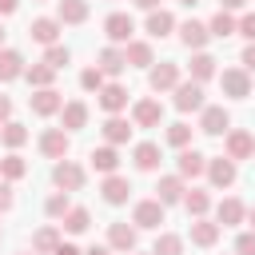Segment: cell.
Segmentation results:
<instances>
[{"label":"cell","instance_id":"2e32d148","mask_svg":"<svg viewBox=\"0 0 255 255\" xmlns=\"http://www.w3.org/2000/svg\"><path fill=\"white\" fill-rule=\"evenodd\" d=\"M131 120H135V128H159L163 124V104L159 100H135Z\"/></svg>","mask_w":255,"mask_h":255},{"label":"cell","instance_id":"cb8c5ba5","mask_svg":"<svg viewBox=\"0 0 255 255\" xmlns=\"http://www.w3.org/2000/svg\"><path fill=\"white\" fill-rule=\"evenodd\" d=\"M159 159H163V155H159V143H151V139H143V143L131 147V163H135L139 171H155Z\"/></svg>","mask_w":255,"mask_h":255},{"label":"cell","instance_id":"7a4b0ae2","mask_svg":"<svg viewBox=\"0 0 255 255\" xmlns=\"http://www.w3.org/2000/svg\"><path fill=\"white\" fill-rule=\"evenodd\" d=\"M199 131H203V135H227V131H231V112H227L223 104H207V108L199 112Z\"/></svg>","mask_w":255,"mask_h":255},{"label":"cell","instance_id":"e575fe53","mask_svg":"<svg viewBox=\"0 0 255 255\" xmlns=\"http://www.w3.org/2000/svg\"><path fill=\"white\" fill-rule=\"evenodd\" d=\"M24 80H28V84H32L36 92H40V88H52V80H56V68H48L44 60H40V64H28Z\"/></svg>","mask_w":255,"mask_h":255},{"label":"cell","instance_id":"8d00e7d4","mask_svg":"<svg viewBox=\"0 0 255 255\" xmlns=\"http://www.w3.org/2000/svg\"><path fill=\"white\" fill-rule=\"evenodd\" d=\"M0 175H4L8 183H16V179H24V175H28V163H24V155H16V151H8V155L0 159Z\"/></svg>","mask_w":255,"mask_h":255},{"label":"cell","instance_id":"60d3db41","mask_svg":"<svg viewBox=\"0 0 255 255\" xmlns=\"http://www.w3.org/2000/svg\"><path fill=\"white\" fill-rule=\"evenodd\" d=\"M44 211H48L52 219H64V215L72 211V199H68V191H52V195L44 199Z\"/></svg>","mask_w":255,"mask_h":255},{"label":"cell","instance_id":"30bf717a","mask_svg":"<svg viewBox=\"0 0 255 255\" xmlns=\"http://www.w3.org/2000/svg\"><path fill=\"white\" fill-rule=\"evenodd\" d=\"M60 20L56 16H36L32 24H28V36L36 40V44H44V48H52V44H60Z\"/></svg>","mask_w":255,"mask_h":255},{"label":"cell","instance_id":"7dc6e473","mask_svg":"<svg viewBox=\"0 0 255 255\" xmlns=\"http://www.w3.org/2000/svg\"><path fill=\"white\" fill-rule=\"evenodd\" d=\"M8 120H12V100H8V96H0V128H4Z\"/></svg>","mask_w":255,"mask_h":255},{"label":"cell","instance_id":"836d02e7","mask_svg":"<svg viewBox=\"0 0 255 255\" xmlns=\"http://www.w3.org/2000/svg\"><path fill=\"white\" fill-rule=\"evenodd\" d=\"M183 207H187V215H191V219H203V215H207V207H211V195H207L203 187H191V191L183 195Z\"/></svg>","mask_w":255,"mask_h":255},{"label":"cell","instance_id":"7402d4cb","mask_svg":"<svg viewBox=\"0 0 255 255\" xmlns=\"http://www.w3.org/2000/svg\"><path fill=\"white\" fill-rule=\"evenodd\" d=\"M243 219H247V207H243L235 195L219 199V207H215V223H219V227H235V223H243Z\"/></svg>","mask_w":255,"mask_h":255},{"label":"cell","instance_id":"44dd1931","mask_svg":"<svg viewBox=\"0 0 255 255\" xmlns=\"http://www.w3.org/2000/svg\"><path fill=\"white\" fill-rule=\"evenodd\" d=\"M92 171H100V175H116L120 171V151L112 147V143H104V147H92Z\"/></svg>","mask_w":255,"mask_h":255},{"label":"cell","instance_id":"bcb514c9","mask_svg":"<svg viewBox=\"0 0 255 255\" xmlns=\"http://www.w3.org/2000/svg\"><path fill=\"white\" fill-rule=\"evenodd\" d=\"M12 203H16V195H12V183H0V215H4V211H12Z\"/></svg>","mask_w":255,"mask_h":255},{"label":"cell","instance_id":"f907efd6","mask_svg":"<svg viewBox=\"0 0 255 255\" xmlns=\"http://www.w3.org/2000/svg\"><path fill=\"white\" fill-rule=\"evenodd\" d=\"M219 8L223 12H239V8H247V0H219Z\"/></svg>","mask_w":255,"mask_h":255},{"label":"cell","instance_id":"603a6c76","mask_svg":"<svg viewBox=\"0 0 255 255\" xmlns=\"http://www.w3.org/2000/svg\"><path fill=\"white\" fill-rule=\"evenodd\" d=\"M96 68L104 72V76H120L124 68H128V56H124V48H116V44H108L100 56H96Z\"/></svg>","mask_w":255,"mask_h":255},{"label":"cell","instance_id":"ffe728a7","mask_svg":"<svg viewBox=\"0 0 255 255\" xmlns=\"http://www.w3.org/2000/svg\"><path fill=\"white\" fill-rule=\"evenodd\" d=\"M179 40H183L191 52H203L207 40H211V32H207V24H199V20H183V24H179Z\"/></svg>","mask_w":255,"mask_h":255},{"label":"cell","instance_id":"f1b7e54d","mask_svg":"<svg viewBox=\"0 0 255 255\" xmlns=\"http://www.w3.org/2000/svg\"><path fill=\"white\" fill-rule=\"evenodd\" d=\"M124 56H128V68H151V64H155V52H151L147 40H131V44L124 48Z\"/></svg>","mask_w":255,"mask_h":255},{"label":"cell","instance_id":"5bb4252c","mask_svg":"<svg viewBox=\"0 0 255 255\" xmlns=\"http://www.w3.org/2000/svg\"><path fill=\"white\" fill-rule=\"evenodd\" d=\"M203 171H207V155H203V151L183 147V151L175 155V175H179V179H195V175H203Z\"/></svg>","mask_w":255,"mask_h":255},{"label":"cell","instance_id":"83f0119b","mask_svg":"<svg viewBox=\"0 0 255 255\" xmlns=\"http://www.w3.org/2000/svg\"><path fill=\"white\" fill-rule=\"evenodd\" d=\"M56 20L60 24H84L88 20V0H56Z\"/></svg>","mask_w":255,"mask_h":255},{"label":"cell","instance_id":"5b68a950","mask_svg":"<svg viewBox=\"0 0 255 255\" xmlns=\"http://www.w3.org/2000/svg\"><path fill=\"white\" fill-rule=\"evenodd\" d=\"M131 32H135V20H131L128 12H112V16L104 20V36H108L116 48H120V44L128 48V44H131Z\"/></svg>","mask_w":255,"mask_h":255},{"label":"cell","instance_id":"680465c9","mask_svg":"<svg viewBox=\"0 0 255 255\" xmlns=\"http://www.w3.org/2000/svg\"><path fill=\"white\" fill-rule=\"evenodd\" d=\"M131 255H143V251H131ZM147 255H151V251H147Z\"/></svg>","mask_w":255,"mask_h":255},{"label":"cell","instance_id":"ac0fdd59","mask_svg":"<svg viewBox=\"0 0 255 255\" xmlns=\"http://www.w3.org/2000/svg\"><path fill=\"white\" fill-rule=\"evenodd\" d=\"M183 195H187V187H183V179H179V175H159V183H155V199H159L163 207L183 203Z\"/></svg>","mask_w":255,"mask_h":255},{"label":"cell","instance_id":"7c38bea8","mask_svg":"<svg viewBox=\"0 0 255 255\" xmlns=\"http://www.w3.org/2000/svg\"><path fill=\"white\" fill-rule=\"evenodd\" d=\"M175 108H179V112H203V108H207V104H203V84L179 80V88H175Z\"/></svg>","mask_w":255,"mask_h":255},{"label":"cell","instance_id":"b9f144b4","mask_svg":"<svg viewBox=\"0 0 255 255\" xmlns=\"http://www.w3.org/2000/svg\"><path fill=\"white\" fill-rule=\"evenodd\" d=\"M44 64L60 72V68H68V64H72V52H68L64 44H52V48H44Z\"/></svg>","mask_w":255,"mask_h":255},{"label":"cell","instance_id":"4fadbf2b","mask_svg":"<svg viewBox=\"0 0 255 255\" xmlns=\"http://www.w3.org/2000/svg\"><path fill=\"white\" fill-rule=\"evenodd\" d=\"M28 108H32L36 116H60V112H64V96H60L56 88H40V92L28 96Z\"/></svg>","mask_w":255,"mask_h":255},{"label":"cell","instance_id":"94428289","mask_svg":"<svg viewBox=\"0 0 255 255\" xmlns=\"http://www.w3.org/2000/svg\"><path fill=\"white\" fill-rule=\"evenodd\" d=\"M0 235H4V227H0Z\"/></svg>","mask_w":255,"mask_h":255},{"label":"cell","instance_id":"277c9868","mask_svg":"<svg viewBox=\"0 0 255 255\" xmlns=\"http://www.w3.org/2000/svg\"><path fill=\"white\" fill-rule=\"evenodd\" d=\"M223 155L235 159V163H239V159H251V155H255V135L243 131V128H231L227 139H223Z\"/></svg>","mask_w":255,"mask_h":255},{"label":"cell","instance_id":"52a82bcc","mask_svg":"<svg viewBox=\"0 0 255 255\" xmlns=\"http://www.w3.org/2000/svg\"><path fill=\"white\" fill-rule=\"evenodd\" d=\"M52 183H56L60 191H80V187H84V167L72 163V159H60V163L52 167Z\"/></svg>","mask_w":255,"mask_h":255},{"label":"cell","instance_id":"d590c367","mask_svg":"<svg viewBox=\"0 0 255 255\" xmlns=\"http://www.w3.org/2000/svg\"><path fill=\"white\" fill-rule=\"evenodd\" d=\"M0 143H4V147H12V151H16V147H24V143H28V128H24V124H16V120H8V124L0 128Z\"/></svg>","mask_w":255,"mask_h":255},{"label":"cell","instance_id":"681fc988","mask_svg":"<svg viewBox=\"0 0 255 255\" xmlns=\"http://www.w3.org/2000/svg\"><path fill=\"white\" fill-rule=\"evenodd\" d=\"M52 255H84V251H80V247H76V243H60V247H56V251H52Z\"/></svg>","mask_w":255,"mask_h":255},{"label":"cell","instance_id":"c3c4849f","mask_svg":"<svg viewBox=\"0 0 255 255\" xmlns=\"http://www.w3.org/2000/svg\"><path fill=\"white\" fill-rule=\"evenodd\" d=\"M243 72H255V44L243 48Z\"/></svg>","mask_w":255,"mask_h":255},{"label":"cell","instance_id":"db71d44e","mask_svg":"<svg viewBox=\"0 0 255 255\" xmlns=\"http://www.w3.org/2000/svg\"><path fill=\"white\" fill-rule=\"evenodd\" d=\"M131 4H135V8H143V12H155V8H159V0H131Z\"/></svg>","mask_w":255,"mask_h":255},{"label":"cell","instance_id":"4316f807","mask_svg":"<svg viewBox=\"0 0 255 255\" xmlns=\"http://www.w3.org/2000/svg\"><path fill=\"white\" fill-rule=\"evenodd\" d=\"M60 124H64V131H80L88 124V104L84 100H68L64 112H60Z\"/></svg>","mask_w":255,"mask_h":255},{"label":"cell","instance_id":"d6a6232c","mask_svg":"<svg viewBox=\"0 0 255 255\" xmlns=\"http://www.w3.org/2000/svg\"><path fill=\"white\" fill-rule=\"evenodd\" d=\"M60 243H64V239H60V227H40V231L32 235V251H36V255H52Z\"/></svg>","mask_w":255,"mask_h":255},{"label":"cell","instance_id":"11a10c76","mask_svg":"<svg viewBox=\"0 0 255 255\" xmlns=\"http://www.w3.org/2000/svg\"><path fill=\"white\" fill-rule=\"evenodd\" d=\"M247 223H251V231H255V207H247Z\"/></svg>","mask_w":255,"mask_h":255},{"label":"cell","instance_id":"91938a15","mask_svg":"<svg viewBox=\"0 0 255 255\" xmlns=\"http://www.w3.org/2000/svg\"><path fill=\"white\" fill-rule=\"evenodd\" d=\"M20 255H36V251H20Z\"/></svg>","mask_w":255,"mask_h":255},{"label":"cell","instance_id":"74e56055","mask_svg":"<svg viewBox=\"0 0 255 255\" xmlns=\"http://www.w3.org/2000/svg\"><path fill=\"white\" fill-rule=\"evenodd\" d=\"M88 223H92V211H88V207H72V211L64 215V231H68V235H84Z\"/></svg>","mask_w":255,"mask_h":255},{"label":"cell","instance_id":"484cf974","mask_svg":"<svg viewBox=\"0 0 255 255\" xmlns=\"http://www.w3.org/2000/svg\"><path fill=\"white\" fill-rule=\"evenodd\" d=\"M28 72V64H24V56L16 52V48H0V80L8 84V80H20Z\"/></svg>","mask_w":255,"mask_h":255},{"label":"cell","instance_id":"f6af8a7d","mask_svg":"<svg viewBox=\"0 0 255 255\" xmlns=\"http://www.w3.org/2000/svg\"><path fill=\"white\" fill-rule=\"evenodd\" d=\"M235 255H255V231H243L235 239Z\"/></svg>","mask_w":255,"mask_h":255},{"label":"cell","instance_id":"9c48e42d","mask_svg":"<svg viewBox=\"0 0 255 255\" xmlns=\"http://www.w3.org/2000/svg\"><path fill=\"white\" fill-rule=\"evenodd\" d=\"M135 243H139V227H135V223H112V227H108V247H112V251L131 255Z\"/></svg>","mask_w":255,"mask_h":255},{"label":"cell","instance_id":"9f6ffc18","mask_svg":"<svg viewBox=\"0 0 255 255\" xmlns=\"http://www.w3.org/2000/svg\"><path fill=\"white\" fill-rule=\"evenodd\" d=\"M179 4H183V8H195V4H199V0H179Z\"/></svg>","mask_w":255,"mask_h":255},{"label":"cell","instance_id":"8992f818","mask_svg":"<svg viewBox=\"0 0 255 255\" xmlns=\"http://www.w3.org/2000/svg\"><path fill=\"white\" fill-rule=\"evenodd\" d=\"M219 84H223V96H231V100H247L251 96V72H243V68H223Z\"/></svg>","mask_w":255,"mask_h":255},{"label":"cell","instance_id":"ab89813d","mask_svg":"<svg viewBox=\"0 0 255 255\" xmlns=\"http://www.w3.org/2000/svg\"><path fill=\"white\" fill-rule=\"evenodd\" d=\"M163 139H167L171 147H179V151H183V147L191 143V124H183V120H175V124H171V128L163 131Z\"/></svg>","mask_w":255,"mask_h":255},{"label":"cell","instance_id":"d4e9b609","mask_svg":"<svg viewBox=\"0 0 255 255\" xmlns=\"http://www.w3.org/2000/svg\"><path fill=\"white\" fill-rule=\"evenodd\" d=\"M219 231H223V227H219L215 219H207V215H203V219H191V243H195V247H215Z\"/></svg>","mask_w":255,"mask_h":255},{"label":"cell","instance_id":"f546056e","mask_svg":"<svg viewBox=\"0 0 255 255\" xmlns=\"http://www.w3.org/2000/svg\"><path fill=\"white\" fill-rule=\"evenodd\" d=\"M104 139H108L112 147L128 143V139H131V124H128L124 116H108V120H104Z\"/></svg>","mask_w":255,"mask_h":255},{"label":"cell","instance_id":"1f68e13d","mask_svg":"<svg viewBox=\"0 0 255 255\" xmlns=\"http://www.w3.org/2000/svg\"><path fill=\"white\" fill-rule=\"evenodd\" d=\"M215 64H219V60H215L211 52H195V56H191V80H195V84H207V80L215 76Z\"/></svg>","mask_w":255,"mask_h":255},{"label":"cell","instance_id":"4dcf8cb0","mask_svg":"<svg viewBox=\"0 0 255 255\" xmlns=\"http://www.w3.org/2000/svg\"><path fill=\"white\" fill-rule=\"evenodd\" d=\"M207 32H211L215 40H227V36H235V32H239V20H235L231 12H223V8H219V12L207 20Z\"/></svg>","mask_w":255,"mask_h":255},{"label":"cell","instance_id":"f5cc1de1","mask_svg":"<svg viewBox=\"0 0 255 255\" xmlns=\"http://www.w3.org/2000/svg\"><path fill=\"white\" fill-rule=\"evenodd\" d=\"M84 255H112V247H108V243H96V247H88Z\"/></svg>","mask_w":255,"mask_h":255},{"label":"cell","instance_id":"7bdbcfd3","mask_svg":"<svg viewBox=\"0 0 255 255\" xmlns=\"http://www.w3.org/2000/svg\"><path fill=\"white\" fill-rule=\"evenodd\" d=\"M104 84H108V76H104L100 68H84V72H80V88H84V92H100Z\"/></svg>","mask_w":255,"mask_h":255},{"label":"cell","instance_id":"8fae6325","mask_svg":"<svg viewBox=\"0 0 255 255\" xmlns=\"http://www.w3.org/2000/svg\"><path fill=\"white\" fill-rule=\"evenodd\" d=\"M96 104H100V108H104L108 116H120V112L128 108V88L112 80V84H104V88L96 92Z\"/></svg>","mask_w":255,"mask_h":255},{"label":"cell","instance_id":"d6986e66","mask_svg":"<svg viewBox=\"0 0 255 255\" xmlns=\"http://www.w3.org/2000/svg\"><path fill=\"white\" fill-rule=\"evenodd\" d=\"M143 28H147V36H151V40H163V36H171V32H175V16H171L167 8H155V12H147Z\"/></svg>","mask_w":255,"mask_h":255},{"label":"cell","instance_id":"e0dca14e","mask_svg":"<svg viewBox=\"0 0 255 255\" xmlns=\"http://www.w3.org/2000/svg\"><path fill=\"white\" fill-rule=\"evenodd\" d=\"M100 195H104V203H112V207H120V203H128V195H131V183L116 171V175H104V183H100Z\"/></svg>","mask_w":255,"mask_h":255},{"label":"cell","instance_id":"f35d334b","mask_svg":"<svg viewBox=\"0 0 255 255\" xmlns=\"http://www.w3.org/2000/svg\"><path fill=\"white\" fill-rule=\"evenodd\" d=\"M151 255H183V239L171 235V231H159L155 243H151Z\"/></svg>","mask_w":255,"mask_h":255},{"label":"cell","instance_id":"ee69618b","mask_svg":"<svg viewBox=\"0 0 255 255\" xmlns=\"http://www.w3.org/2000/svg\"><path fill=\"white\" fill-rule=\"evenodd\" d=\"M239 36H243L247 44H255V12H243V16H239Z\"/></svg>","mask_w":255,"mask_h":255},{"label":"cell","instance_id":"6da1fadb","mask_svg":"<svg viewBox=\"0 0 255 255\" xmlns=\"http://www.w3.org/2000/svg\"><path fill=\"white\" fill-rule=\"evenodd\" d=\"M147 88L151 92H175L179 88V64L175 60H159L147 68Z\"/></svg>","mask_w":255,"mask_h":255},{"label":"cell","instance_id":"6f0895ef","mask_svg":"<svg viewBox=\"0 0 255 255\" xmlns=\"http://www.w3.org/2000/svg\"><path fill=\"white\" fill-rule=\"evenodd\" d=\"M0 44H4V24H0Z\"/></svg>","mask_w":255,"mask_h":255},{"label":"cell","instance_id":"9a60e30c","mask_svg":"<svg viewBox=\"0 0 255 255\" xmlns=\"http://www.w3.org/2000/svg\"><path fill=\"white\" fill-rule=\"evenodd\" d=\"M207 179H211V187H231L235 183V159H227V155H215V159H207V171H203Z\"/></svg>","mask_w":255,"mask_h":255},{"label":"cell","instance_id":"ba28073f","mask_svg":"<svg viewBox=\"0 0 255 255\" xmlns=\"http://www.w3.org/2000/svg\"><path fill=\"white\" fill-rule=\"evenodd\" d=\"M131 223L143 227V231H159V223H163V203H159V199H139L135 211H131Z\"/></svg>","mask_w":255,"mask_h":255},{"label":"cell","instance_id":"816d5d0a","mask_svg":"<svg viewBox=\"0 0 255 255\" xmlns=\"http://www.w3.org/2000/svg\"><path fill=\"white\" fill-rule=\"evenodd\" d=\"M20 8V0H0V16H12Z\"/></svg>","mask_w":255,"mask_h":255},{"label":"cell","instance_id":"3957f363","mask_svg":"<svg viewBox=\"0 0 255 255\" xmlns=\"http://www.w3.org/2000/svg\"><path fill=\"white\" fill-rule=\"evenodd\" d=\"M68 147H72V131H64V128H48V131H40V151L48 155V159H68Z\"/></svg>","mask_w":255,"mask_h":255}]
</instances>
